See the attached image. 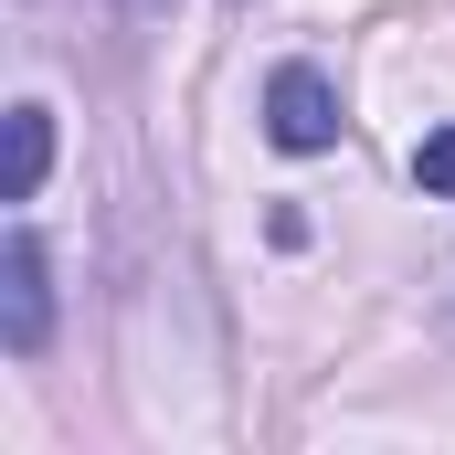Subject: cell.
Here are the masks:
<instances>
[{
    "label": "cell",
    "mask_w": 455,
    "mask_h": 455,
    "mask_svg": "<svg viewBox=\"0 0 455 455\" xmlns=\"http://www.w3.org/2000/svg\"><path fill=\"white\" fill-rule=\"evenodd\" d=\"M413 180H424L435 202H455V127H435V138L413 148Z\"/></svg>",
    "instance_id": "277c9868"
},
{
    "label": "cell",
    "mask_w": 455,
    "mask_h": 455,
    "mask_svg": "<svg viewBox=\"0 0 455 455\" xmlns=\"http://www.w3.org/2000/svg\"><path fill=\"white\" fill-rule=\"evenodd\" d=\"M265 138L275 148H329L339 138V96H329V75L318 64H275V85H265Z\"/></svg>",
    "instance_id": "6da1fadb"
},
{
    "label": "cell",
    "mask_w": 455,
    "mask_h": 455,
    "mask_svg": "<svg viewBox=\"0 0 455 455\" xmlns=\"http://www.w3.org/2000/svg\"><path fill=\"white\" fill-rule=\"evenodd\" d=\"M0 339L21 349V360L53 339V286H43V243H32V233L0 243Z\"/></svg>",
    "instance_id": "7a4b0ae2"
},
{
    "label": "cell",
    "mask_w": 455,
    "mask_h": 455,
    "mask_svg": "<svg viewBox=\"0 0 455 455\" xmlns=\"http://www.w3.org/2000/svg\"><path fill=\"white\" fill-rule=\"evenodd\" d=\"M43 170H53V116H43V107H11V202H32Z\"/></svg>",
    "instance_id": "3957f363"
}]
</instances>
